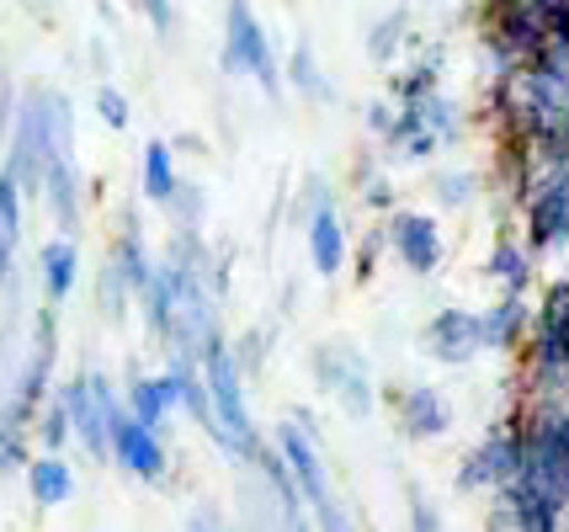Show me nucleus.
Masks as SVG:
<instances>
[{"mask_svg": "<svg viewBox=\"0 0 569 532\" xmlns=\"http://www.w3.org/2000/svg\"><path fill=\"white\" fill-rule=\"evenodd\" d=\"M272 448L282 453L288 474H293V490H298V501H303V511H309L315 532H357L347 501H341V490H336V474H330L320 431L298 426L293 415H282L272 426Z\"/></svg>", "mask_w": 569, "mask_h": 532, "instance_id": "f257e3e1", "label": "nucleus"}, {"mask_svg": "<svg viewBox=\"0 0 569 532\" xmlns=\"http://www.w3.org/2000/svg\"><path fill=\"white\" fill-rule=\"evenodd\" d=\"M198 373H202V389H208V410H213V426L202 431V436H208L229 463H240L246 448L261 436V426H256V415H250V383H246V373L234 368L223 330L202 347Z\"/></svg>", "mask_w": 569, "mask_h": 532, "instance_id": "f03ea898", "label": "nucleus"}, {"mask_svg": "<svg viewBox=\"0 0 569 532\" xmlns=\"http://www.w3.org/2000/svg\"><path fill=\"white\" fill-rule=\"evenodd\" d=\"M53 368H59V309L38 304L32 309V325H27L22 357H17L11 379L0 383V421L32 431L38 410L49 405L53 394Z\"/></svg>", "mask_w": 569, "mask_h": 532, "instance_id": "7ed1b4c3", "label": "nucleus"}, {"mask_svg": "<svg viewBox=\"0 0 569 532\" xmlns=\"http://www.w3.org/2000/svg\"><path fill=\"white\" fill-rule=\"evenodd\" d=\"M53 394L70 415L74 448L91 463H112V426L123 421V383H112L101 368H80L74 379L53 383Z\"/></svg>", "mask_w": 569, "mask_h": 532, "instance_id": "20e7f679", "label": "nucleus"}, {"mask_svg": "<svg viewBox=\"0 0 569 532\" xmlns=\"http://www.w3.org/2000/svg\"><path fill=\"white\" fill-rule=\"evenodd\" d=\"M527 389H532V400H565L569 394V272L559 282H548L538 309H532Z\"/></svg>", "mask_w": 569, "mask_h": 532, "instance_id": "39448f33", "label": "nucleus"}, {"mask_svg": "<svg viewBox=\"0 0 569 532\" xmlns=\"http://www.w3.org/2000/svg\"><path fill=\"white\" fill-rule=\"evenodd\" d=\"M219 70L234 80H256L267 102H282V64L272 53V38L256 17L250 0H223V43H219Z\"/></svg>", "mask_w": 569, "mask_h": 532, "instance_id": "423d86ee", "label": "nucleus"}, {"mask_svg": "<svg viewBox=\"0 0 569 532\" xmlns=\"http://www.w3.org/2000/svg\"><path fill=\"white\" fill-rule=\"evenodd\" d=\"M309 373L320 383L325 394L336 400V410L347 421H368L378 410V379H372L368 352L347 341V335H330V341H315L309 347Z\"/></svg>", "mask_w": 569, "mask_h": 532, "instance_id": "0eeeda50", "label": "nucleus"}, {"mask_svg": "<svg viewBox=\"0 0 569 532\" xmlns=\"http://www.w3.org/2000/svg\"><path fill=\"white\" fill-rule=\"evenodd\" d=\"M521 245L532 255L569 245V165H543L521 198Z\"/></svg>", "mask_w": 569, "mask_h": 532, "instance_id": "6e6552de", "label": "nucleus"}, {"mask_svg": "<svg viewBox=\"0 0 569 532\" xmlns=\"http://www.w3.org/2000/svg\"><path fill=\"white\" fill-rule=\"evenodd\" d=\"M521 474V415H506L485 431V442L473 448L458 474H452V490L458 495H496L500 484H511Z\"/></svg>", "mask_w": 569, "mask_h": 532, "instance_id": "1a4fd4ad", "label": "nucleus"}, {"mask_svg": "<svg viewBox=\"0 0 569 532\" xmlns=\"http://www.w3.org/2000/svg\"><path fill=\"white\" fill-rule=\"evenodd\" d=\"M383 240H389V255L410 278H437L442 272L447 240H442L437 213H426V208H395V213H383Z\"/></svg>", "mask_w": 569, "mask_h": 532, "instance_id": "9d476101", "label": "nucleus"}, {"mask_svg": "<svg viewBox=\"0 0 569 532\" xmlns=\"http://www.w3.org/2000/svg\"><path fill=\"white\" fill-rule=\"evenodd\" d=\"M378 400L395 410L399 431L410 436V442H442L447 431H452V400H447L437 383H383L378 389Z\"/></svg>", "mask_w": 569, "mask_h": 532, "instance_id": "9b49d317", "label": "nucleus"}, {"mask_svg": "<svg viewBox=\"0 0 569 532\" xmlns=\"http://www.w3.org/2000/svg\"><path fill=\"white\" fill-rule=\"evenodd\" d=\"M421 352L437 362V368H469L473 357L485 352V335H479V309L447 304L437 309L421 325Z\"/></svg>", "mask_w": 569, "mask_h": 532, "instance_id": "f8f14e48", "label": "nucleus"}, {"mask_svg": "<svg viewBox=\"0 0 569 532\" xmlns=\"http://www.w3.org/2000/svg\"><path fill=\"white\" fill-rule=\"evenodd\" d=\"M112 463L123 469L128 480L160 484L166 474H171V448H166V436H160V431L139 426V421L123 410V421L112 426Z\"/></svg>", "mask_w": 569, "mask_h": 532, "instance_id": "ddd939ff", "label": "nucleus"}, {"mask_svg": "<svg viewBox=\"0 0 569 532\" xmlns=\"http://www.w3.org/2000/svg\"><path fill=\"white\" fill-rule=\"evenodd\" d=\"M38 203L53 219V234H70L80 240V224H86V177H80V160H49L43 165V181H38Z\"/></svg>", "mask_w": 569, "mask_h": 532, "instance_id": "4468645a", "label": "nucleus"}, {"mask_svg": "<svg viewBox=\"0 0 569 532\" xmlns=\"http://www.w3.org/2000/svg\"><path fill=\"white\" fill-rule=\"evenodd\" d=\"M303 251H309L315 278L336 282L341 272H347V261H351V229H347V213H341L336 203L320 208V213L309 219V229H303Z\"/></svg>", "mask_w": 569, "mask_h": 532, "instance_id": "2eb2a0df", "label": "nucleus"}, {"mask_svg": "<svg viewBox=\"0 0 569 532\" xmlns=\"http://www.w3.org/2000/svg\"><path fill=\"white\" fill-rule=\"evenodd\" d=\"M485 282H496L500 299H527L532 282H538V255L521 245V234L500 229L490 255H485Z\"/></svg>", "mask_w": 569, "mask_h": 532, "instance_id": "dca6fc26", "label": "nucleus"}, {"mask_svg": "<svg viewBox=\"0 0 569 532\" xmlns=\"http://www.w3.org/2000/svg\"><path fill=\"white\" fill-rule=\"evenodd\" d=\"M32 272H38V288H43V304H70L74 288H80V245H74L70 234H53L38 245V261H32Z\"/></svg>", "mask_w": 569, "mask_h": 532, "instance_id": "f3484780", "label": "nucleus"}, {"mask_svg": "<svg viewBox=\"0 0 569 532\" xmlns=\"http://www.w3.org/2000/svg\"><path fill=\"white\" fill-rule=\"evenodd\" d=\"M107 261L118 267V278L128 282V293H133V299H139V293H144V282L154 278V251H149L144 224H139V213H133V208L118 213V234H112V255H107Z\"/></svg>", "mask_w": 569, "mask_h": 532, "instance_id": "a211bd4d", "label": "nucleus"}, {"mask_svg": "<svg viewBox=\"0 0 569 532\" xmlns=\"http://www.w3.org/2000/svg\"><path fill=\"white\" fill-rule=\"evenodd\" d=\"M27 480V495H32V506L38 511H59L74 501V490H80V480H74V463L64 453H32L22 469Z\"/></svg>", "mask_w": 569, "mask_h": 532, "instance_id": "6ab92c4d", "label": "nucleus"}, {"mask_svg": "<svg viewBox=\"0 0 569 532\" xmlns=\"http://www.w3.org/2000/svg\"><path fill=\"white\" fill-rule=\"evenodd\" d=\"M160 383H166V394H171L176 415H187L198 431L213 426V410H208V389H202V373L192 357H176L166 352V368H160Z\"/></svg>", "mask_w": 569, "mask_h": 532, "instance_id": "aec40b11", "label": "nucleus"}, {"mask_svg": "<svg viewBox=\"0 0 569 532\" xmlns=\"http://www.w3.org/2000/svg\"><path fill=\"white\" fill-rule=\"evenodd\" d=\"M282 86L293 91L298 102H309V107H336V102H341V91H336V80L325 76L320 53H315V43H309V38H298V43H293L288 64H282Z\"/></svg>", "mask_w": 569, "mask_h": 532, "instance_id": "412c9836", "label": "nucleus"}, {"mask_svg": "<svg viewBox=\"0 0 569 532\" xmlns=\"http://www.w3.org/2000/svg\"><path fill=\"white\" fill-rule=\"evenodd\" d=\"M479 335L485 352H521L532 335V304L527 299H496L490 309H479Z\"/></svg>", "mask_w": 569, "mask_h": 532, "instance_id": "4be33fe9", "label": "nucleus"}, {"mask_svg": "<svg viewBox=\"0 0 569 532\" xmlns=\"http://www.w3.org/2000/svg\"><path fill=\"white\" fill-rule=\"evenodd\" d=\"M123 410L139 421V426L160 431V436H166V426L176 421V405H171V394H166V383H160V373H128L123 379Z\"/></svg>", "mask_w": 569, "mask_h": 532, "instance_id": "5701e85b", "label": "nucleus"}, {"mask_svg": "<svg viewBox=\"0 0 569 532\" xmlns=\"http://www.w3.org/2000/svg\"><path fill=\"white\" fill-rule=\"evenodd\" d=\"M383 154L399 160V165H431V160L442 154V139H437L431 128H421L416 112H405V107H399L395 128H389V139H383Z\"/></svg>", "mask_w": 569, "mask_h": 532, "instance_id": "b1692460", "label": "nucleus"}, {"mask_svg": "<svg viewBox=\"0 0 569 532\" xmlns=\"http://www.w3.org/2000/svg\"><path fill=\"white\" fill-rule=\"evenodd\" d=\"M442 49H426L421 59H410L405 70H395L389 76V102L395 107H416V102H426L431 91H442Z\"/></svg>", "mask_w": 569, "mask_h": 532, "instance_id": "393cba45", "label": "nucleus"}, {"mask_svg": "<svg viewBox=\"0 0 569 532\" xmlns=\"http://www.w3.org/2000/svg\"><path fill=\"white\" fill-rule=\"evenodd\" d=\"M176 181H181V171H176V150L171 139H149L144 154H139V187H144V203L166 208L176 192Z\"/></svg>", "mask_w": 569, "mask_h": 532, "instance_id": "a878e982", "label": "nucleus"}, {"mask_svg": "<svg viewBox=\"0 0 569 532\" xmlns=\"http://www.w3.org/2000/svg\"><path fill=\"white\" fill-rule=\"evenodd\" d=\"M405 112H416V118H421V128H431V133L442 139V150L463 144V133H469V112H463V102H458V97H447V91H431L426 102L405 107Z\"/></svg>", "mask_w": 569, "mask_h": 532, "instance_id": "bb28decb", "label": "nucleus"}, {"mask_svg": "<svg viewBox=\"0 0 569 532\" xmlns=\"http://www.w3.org/2000/svg\"><path fill=\"white\" fill-rule=\"evenodd\" d=\"M208 208H213V198H208V187L202 181H176L171 203L160 208L166 213V224L171 229H192V234H208Z\"/></svg>", "mask_w": 569, "mask_h": 532, "instance_id": "cd10ccee", "label": "nucleus"}, {"mask_svg": "<svg viewBox=\"0 0 569 532\" xmlns=\"http://www.w3.org/2000/svg\"><path fill=\"white\" fill-rule=\"evenodd\" d=\"M479 171L469 165H442V171H431V203L447 208V213H463V208L479 203Z\"/></svg>", "mask_w": 569, "mask_h": 532, "instance_id": "c85d7f7f", "label": "nucleus"}, {"mask_svg": "<svg viewBox=\"0 0 569 532\" xmlns=\"http://www.w3.org/2000/svg\"><path fill=\"white\" fill-rule=\"evenodd\" d=\"M405 38H410V17H405V6H395V11H383L368 27V59L378 70H389L399 59V49H405Z\"/></svg>", "mask_w": 569, "mask_h": 532, "instance_id": "c756f323", "label": "nucleus"}, {"mask_svg": "<svg viewBox=\"0 0 569 532\" xmlns=\"http://www.w3.org/2000/svg\"><path fill=\"white\" fill-rule=\"evenodd\" d=\"M272 341H277V325H256L246 335H229V357H234V368L246 373V383L261 379V368H267V357H272Z\"/></svg>", "mask_w": 569, "mask_h": 532, "instance_id": "7c9ffc66", "label": "nucleus"}, {"mask_svg": "<svg viewBox=\"0 0 569 532\" xmlns=\"http://www.w3.org/2000/svg\"><path fill=\"white\" fill-rule=\"evenodd\" d=\"M330 203H336V181L325 177V171H303L293 192V229H309V219Z\"/></svg>", "mask_w": 569, "mask_h": 532, "instance_id": "2f4dec72", "label": "nucleus"}, {"mask_svg": "<svg viewBox=\"0 0 569 532\" xmlns=\"http://www.w3.org/2000/svg\"><path fill=\"white\" fill-rule=\"evenodd\" d=\"M128 304H133L128 282L118 278V267H112V261H101V272H97V309H101V320H107V325H123Z\"/></svg>", "mask_w": 569, "mask_h": 532, "instance_id": "473e14b6", "label": "nucleus"}, {"mask_svg": "<svg viewBox=\"0 0 569 532\" xmlns=\"http://www.w3.org/2000/svg\"><path fill=\"white\" fill-rule=\"evenodd\" d=\"M32 436H38V448L43 453H64L74 436H70V415L59 405V394H49V405L38 410V421H32Z\"/></svg>", "mask_w": 569, "mask_h": 532, "instance_id": "72a5a7b5", "label": "nucleus"}, {"mask_svg": "<svg viewBox=\"0 0 569 532\" xmlns=\"http://www.w3.org/2000/svg\"><path fill=\"white\" fill-rule=\"evenodd\" d=\"M27 458H32V431L0 421V480H17L27 469Z\"/></svg>", "mask_w": 569, "mask_h": 532, "instance_id": "f704fd0d", "label": "nucleus"}, {"mask_svg": "<svg viewBox=\"0 0 569 532\" xmlns=\"http://www.w3.org/2000/svg\"><path fill=\"white\" fill-rule=\"evenodd\" d=\"M97 118L112 128V133H128V123H133V102H128L112 80H101L97 86Z\"/></svg>", "mask_w": 569, "mask_h": 532, "instance_id": "c9c22d12", "label": "nucleus"}, {"mask_svg": "<svg viewBox=\"0 0 569 532\" xmlns=\"http://www.w3.org/2000/svg\"><path fill=\"white\" fill-rule=\"evenodd\" d=\"M389 251V240H383V224H372L368 234H362V245H351V261H347V272L357 282H372V267H378V255Z\"/></svg>", "mask_w": 569, "mask_h": 532, "instance_id": "e433bc0d", "label": "nucleus"}, {"mask_svg": "<svg viewBox=\"0 0 569 532\" xmlns=\"http://www.w3.org/2000/svg\"><path fill=\"white\" fill-rule=\"evenodd\" d=\"M22 187H17V177L11 171H0V234H11V240H22Z\"/></svg>", "mask_w": 569, "mask_h": 532, "instance_id": "4c0bfd02", "label": "nucleus"}, {"mask_svg": "<svg viewBox=\"0 0 569 532\" xmlns=\"http://www.w3.org/2000/svg\"><path fill=\"white\" fill-rule=\"evenodd\" d=\"M357 203L368 208V213H395V208H399V192H395V181L383 177V165H378V171L357 187Z\"/></svg>", "mask_w": 569, "mask_h": 532, "instance_id": "58836bf2", "label": "nucleus"}, {"mask_svg": "<svg viewBox=\"0 0 569 532\" xmlns=\"http://www.w3.org/2000/svg\"><path fill=\"white\" fill-rule=\"evenodd\" d=\"M128 6H133V11H139V17H144L160 38H171V32H176V6H171V0H128Z\"/></svg>", "mask_w": 569, "mask_h": 532, "instance_id": "ea45409f", "label": "nucleus"}, {"mask_svg": "<svg viewBox=\"0 0 569 532\" xmlns=\"http://www.w3.org/2000/svg\"><path fill=\"white\" fill-rule=\"evenodd\" d=\"M181 532H234V528H229V516H223V511L213 506V501H198V506L187 511Z\"/></svg>", "mask_w": 569, "mask_h": 532, "instance_id": "a19ab883", "label": "nucleus"}, {"mask_svg": "<svg viewBox=\"0 0 569 532\" xmlns=\"http://www.w3.org/2000/svg\"><path fill=\"white\" fill-rule=\"evenodd\" d=\"M395 118H399V107H395V102H383V97L362 107V123H368V133L378 139V144L389 139V128H395Z\"/></svg>", "mask_w": 569, "mask_h": 532, "instance_id": "79ce46f5", "label": "nucleus"}, {"mask_svg": "<svg viewBox=\"0 0 569 532\" xmlns=\"http://www.w3.org/2000/svg\"><path fill=\"white\" fill-rule=\"evenodd\" d=\"M548 38L569 49V0H548Z\"/></svg>", "mask_w": 569, "mask_h": 532, "instance_id": "37998d69", "label": "nucleus"}, {"mask_svg": "<svg viewBox=\"0 0 569 532\" xmlns=\"http://www.w3.org/2000/svg\"><path fill=\"white\" fill-rule=\"evenodd\" d=\"M17 245H22V240H11V234H0V288H6V282L17 278Z\"/></svg>", "mask_w": 569, "mask_h": 532, "instance_id": "c03bdc74", "label": "nucleus"}, {"mask_svg": "<svg viewBox=\"0 0 569 532\" xmlns=\"http://www.w3.org/2000/svg\"><path fill=\"white\" fill-rule=\"evenodd\" d=\"M378 165H383V160H378V154H372V150H362V154H357V160H351V187H362V181H368L372 171H378Z\"/></svg>", "mask_w": 569, "mask_h": 532, "instance_id": "a18cd8bd", "label": "nucleus"}, {"mask_svg": "<svg viewBox=\"0 0 569 532\" xmlns=\"http://www.w3.org/2000/svg\"><path fill=\"white\" fill-rule=\"evenodd\" d=\"M91 64H97V76H112V59H107V43H91Z\"/></svg>", "mask_w": 569, "mask_h": 532, "instance_id": "49530a36", "label": "nucleus"}, {"mask_svg": "<svg viewBox=\"0 0 569 532\" xmlns=\"http://www.w3.org/2000/svg\"><path fill=\"white\" fill-rule=\"evenodd\" d=\"M171 150H208L202 133H171Z\"/></svg>", "mask_w": 569, "mask_h": 532, "instance_id": "de8ad7c7", "label": "nucleus"}, {"mask_svg": "<svg viewBox=\"0 0 569 532\" xmlns=\"http://www.w3.org/2000/svg\"><path fill=\"white\" fill-rule=\"evenodd\" d=\"M27 6H32V11H49V6H59V0H27Z\"/></svg>", "mask_w": 569, "mask_h": 532, "instance_id": "09e8293b", "label": "nucleus"}]
</instances>
